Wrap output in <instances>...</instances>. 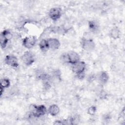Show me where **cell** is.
<instances>
[{
  "instance_id": "obj_1",
  "label": "cell",
  "mask_w": 125,
  "mask_h": 125,
  "mask_svg": "<svg viewBox=\"0 0 125 125\" xmlns=\"http://www.w3.org/2000/svg\"><path fill=\"white\" fill-rule=\"evenodd\" d=\"M46 112V108L44 105H32L31 113L36 117H40L44 115Z\"/></svg>"
},
{
  "instance_id": "obj_2",
  "label": "cell",
  "mask_w": 125,
  "mask_h": 125,
  "mask_svg": "<svg viewBox=\"0 0 125 125\" xmlns=\"http://www.w3.org/2000/svg\"><path fill=\"white\" fill-rule=\"evenodd\" d=\"M81 44L82 47L86 51H91L95 47L94 42L92 39H87L83 38L81 40Z\"/></svg>"
},
{
  "instance_id": "obj_3",
  "label": "cell",
  "mask_w": 125,
  "mask_h": 125,
  "mask_svg": "<svg viewBox=\"0 0 125 125\" xmlns=\"http://www.w3.org/2000/svg\"><path fill=\"white\" fill-rule=\"evenodd\" d=\"M22 62L27 65H31L35 61L34 55L29 51L25 52L21 57Z\"/></svg>"
},
{
  "instance_id": "obj_4",
  "label": "cell",
  "mask_w": 125,
  "mask_h": 125,
  "mask_svg": "<svg viewBox=\"0 0 125 125\" xmlns=\"http://www.w3.org/2000/svg\"><path fill=\"white\" fill-rule=\"evenodd\" d=\"M36 42V38L35 36H29L25 38L22 41L23 45L28 48L30 49L33 47Z\"/></svg>"
},
{
  "instance_id": "obj_5",
  "label": "cell",
  "mask_w": 125,
  "mask_h": 125,
  "mask_svg": "<svg viewBox=\"0 0 125 125\" xmlns=\"http://www.w3.org/2000/svg\"><path fill=\"white\" fill-rule=\"evenodd\" d=\"M4 62L6 64L13 67H17L19 66V63L17 57L13 55L6 56L5 58Z\"/></svg>"
},
{
  "instance_id": "obj_6",
  "label": "cell",
  "mask_w": 125,
  "mask_h": 125,
  "mask_svg": "<svg viewBox=\"0 0 125 125\" xmlns=\"http://www.w3.org/2000/svg\"><path fill=\"white\" fill-rule=\"evenodd\" d=\"M61 14L62 11L60 8H52L49 12V16L50 18L54 21H56L59 19L61 17Z\"/></svg>"
},
{
  "instance_id": "obj_7",
  "label": "cell",
  "mask_w": 125,
  "mask_h": 125,
  "mask_svg": "<svg viewBox=\"0 0 125 125\" xmlns=\"http://www.w3.org/2000/svg\"><path fill=\"white\" fill-rule=\"evenodd\" d=\"M86 64L84 62L79 61L78 62L73 64L72 67L73 71L76 74L84 72L85 69Z\"/></svg>"
},
{
  "instance_id": "obj_8",
  "label": "cell",
  "mask_w": 125,
  "mask_h": 125,
  "mask_svg": "<svg viewBox=\"0 0 125 125\" xmlns=\"http://www.w3.org/2000/svg\"><path fill=\"white\" fill-rule=\"evenodd\" d=\"M69 63L74 64L80 61V56L79 54L74 51H70L67 53Z\"/></svg>"
},
{
  "instance_id": "obj_9",
  "label": "cell",
  "mask_w": 125,
  "mask_h": 125,
  "mask_svg": "<svg viewBox=\"0 0 125 125\" xmlns=\"http://www.w3.org/2000/svg\"><path fill=\"white\" fill-rule=\"evenodd\" d=\"M49 48L53 50L57 49L60 46V41L56 38H50L47 40Z\"/></svg>"
},
{
  "instance_id": "obj_10",
  "label": "cell",
  "mask_w": 125,
  "mask_h": 125,
  "mask_svg": "<svg viewBox=\"0 0 125 125\" xmlns=\"http://www.w3.org/2000/svg\"><path fill=\"white\" fill-rule=\"evenodd\" d=\"M59 111L60 108L59 106L56 104H52L50 105L48 108L49 113L53 116L57 115L59 113Z\"/></svg>"
},
{
  "instance_id": "obj_11",
  "label": "cell",
  "mask_w": 125,
  "mask_h": 125,
  "mask_svg": "<svg viewBox=\"0 0 125 125\" xmlns=\"http://www.w3.org/2000/svg\"><path fill=\"white\" fill-rule=\"evenodd\" d=\"M39 47L42 51H46L49 48L47 40H42L39 43Z\"/></svg>"
},
{
  "instance_id": "obj_12",
  "label": "cell",
  "mask_w": 125,
  "mask_h": 125,
  "mask_svg": "<svg viewBox=\"0 0 125 125\" xmlns=\"http://www.w3.org/2000/svg\"><path fill=\"white\" fill-rule=\"evenodd\" d=\"M109 76L108 74L104 71L102 72L99 76V79L102 83H105L108 80Z\"/></svg>"
},
{
  "instance_id": "obj_13",
  "label": "cell",
  "mask_w": 125,
  "mask_h": 125,
  "mask_svg": "<svg viewBox=\"0 0 125 125\" xmlns=\"http://www.w3.org/2000/svg\"><path fill=\"white\" fill-rule=\"evenodd\" d=\"M89 29L93 32H96L98 30V29L99 28L98 23L94 21H90L89 22Z\"/></svg>"
},
{
  "instance_id": "obj_14",
  "label": "cell",
  "mask_w": 125,
  "mask_h": 125,
  "mask_svg": "<svg viewBox=\"0 0 125 125\" xmlns=\"http://www.w3.org/2000/svg\"><path fill=\"white\" fill-rule=\"evenodd\" d=\"M120 33V32L119 29L117 27H114L111 30L109 35L112 38L114 39H117L119 37Z\"/></svg>"
},
{
  "instance_id": "obj_15",
  "label": "cell",
  "mask_w": 125,
  "mask_h": 125,
  "mask_svg": "<svg viewBox=\"0 0 125 125\" xmlns=\"http://www.w3.org/2000/svg\"><path fill=\"white\" fill-rule=\"evenodd\" d=\"M8 41L9 40L4 36V35L1 33L0 35V43L1 48H4L6 47Z\"/></svg>"
},
{
  "instance_id": "obj_16",
  "label": "cell",
  "mask_w": 125,
  "mask_h": 125,
  "mask_svg": "<svg viewBox=\"0 0 125 125\" xmlns=\"http://www.w3.org/2000/svg\"><path fill=\"white\" fill-rule=\"evenodd\" d=\"M10 84V82L9 79L6 78H3L1 79L0 80V87H2L4 88H7L9 86Z\"/></svg>"
},
{
  "instance_id": "obj_17",
  "label": "cell",
  "mask_w": 125,
  "mask_h": 125,
  "mask_svg": "<svg viewBox=\"0 0 125 125\" xmlns=\"http://www.w3.org/2000/svg\"><path fill=\"white\" fill-rule=\"evenodd\" d=\"M1 33L4 35V36L8 40H9L10 39H11L12 38V34L11 33V32L9 30H4Z\"/></svg>"
},
{
  "instance_id": "obj_18",
  "label": "cell",
  "mask_w": 125,
  "mask_h": 125,
  "mask_svg": "<svg viewBox=\"0 0 125 125\" xmlns=\"http://www.w3.org/2000/svg\"><path fill=\"white\" fill-rule=\"evenodd\" d=\"M61 60L63 62L65 63H69L68 62V58L67 53H63L61 57Z\"/></svg>"
},
{
  "instance_id": "obj_19",
  "label": "cell",
  "mask_w": 125,
  "mask_h": 125,
  "mask_svg": "<svg viewBox=\"0 0 125 125\" xmlns=\"http://www.w3.org/2000/svg\"><path fill=\"white\" fill-rule=\"evenodd\" d=\"M96 111V107L95 106H91L88 109V113L91 115H93Z\"/></svg>"
},
{
  "instance_id": "obj_20",
  "label": "cell",
  "mask_w": 125,
  "mask_h": 125,
  "mask_svg": "<svg viewBox=\"0 0 125 125\" xmlns=\"http://www.w3.org/2000/svg\"><path fill=\"white\" fill-rule=\"evenodd\" d=\"M77 74V78H78L79 79H80V80L83 79L84 78V77H85V74H84V72H80V73H77V74Z\"/></svg>"
},
{
  "instance_id": "obj_21",
  "label": "cell",
  "mask_w": 125,
  "mask_h": 125,
  "mask_svg": "<svg viewBox=\"0 0 125 125\" xmlns=\"http://www.w3.org/2000/svg\"><path fill=\"white\" fill-rule=\"evenodd\" d=\"M4 88H3V87H0V96H1L2 95V93H3V92H4Z\"/></svg>"
}]
</instances>
